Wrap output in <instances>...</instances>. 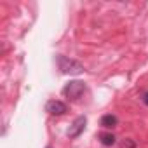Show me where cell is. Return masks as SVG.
<instances>
[{"instance_id":"6da1fadb","label":"cell","mask_w":148,"mask_h":148,"mask_svg":"<svg viewBox=\"0 0 148 148\" xmlns=\"http://www.w3.org/2000/svg\"><path fill=\"white\" fill-rule=\"evenodd\" d=\"M56 61H58V68L61 73L64 75H79V73L84 71V64L79 63L77 59H70L63 54H58L56 56Z\"/></svg>"},{"instance_id":"7a4b0ae2","label":"cell","mask_w":148,"mask_h":148,"mask_svg":"<svg viewBox=\"0 0 148 148\" xmlns=\"http://www.w3.org/2000/svg\"><path fill=\"white\" fill-rule=\"evenodd\" d=\"M84 92H86V84L82 80H70L63 87V96H66L68 99H73V101H77Z\"/></svg>"},{"instance_id":"3957f363","label":"cell","mask_w":148,"mask_h":148,"mask_svg":"<svg viewBox=\"0 0 148 148\" xmlns=\"http://www.w3.org/2000/svg\"><path fill=\"white\" fill-rule=\"evenodd\" d=\"M86 124H87V119H86L84 115L77 117L75 120L71 122V125H70V129H68L66 136H68L70 139H75V138H79V136L84 132V129H86Z\"/></svg>"},{"instance_id":"277c9868","label":"cell","mask_w":148,"mask_h":148,"mask_svg":"<svg viewBox=\"0 0 148 148\" xmlns=\"http://www.w3.org/2000/svg\"><path fill=\"white\" fill-rule=\"evenodd\" d=\"M45 112L51 113V115L61 117V115H64V113L68 112V106H66V103H63V101H59V99H51V101H47V105H45Z\"/></svg>"},{"instance_id":"5b68a950","label":"cell","mask_w":148,"mask_h":148,"mask_svg":"<svg viewBox=\"0 0 148 148\" xmlns=\"http://www.w3.org/2000/svg\"><path fill=\"white\" fill-rule=\"evenodd\" d=\"M117 124H119V119H117V115H113V113H106V115H103L101 120H99V125H101L103 129H113Z\"/></svg>"},{"instance_id":"8992f818","label":"cell","mask_w":148,"mask_h":148,"mask_svg":"<svg viewBox=\"0 0 148 148\" xmlns=\"http://www.w3.org/2000/svg\"><path fill=\"white\" fill-rule=\"evenodd\" d=\"M98 139H99V143H101L103 146H113L115 141H117V138H115L113 132H101V134L98 136Z\"/></svg>"},{"instance_id":"52a82bcc","label":"cell","mask_w":148,"mask_h":148,"mask_svg":"<svg viewBox=\"0 0 148 148\" xmlns=\"http://www.w3.org/2000/svg\"><path fill=\"white\" fill-rule=\"evenodd\" d=\"M141 101H143V103L148 106V91H145V92L141 94Z\"/></svg>"},{"instance_id":"ba28073f","label":"cell","mask_w":148,"mask_h":148,"mask_svg":"<svg viewBox=\"0 0 148 148\" xmlns=\"http://www.w3.org/2000/svg\"><path fill=\"white\" fill-rule=\"evenodd\" d=\"M124 146H129V148H134V146H136V143H134V141H125V143H124Z\"/></svg>"},{"instance_id":"9c48e42d","label":"cell","mask_w":148,"mask_h":148,"mask_svg":"<svg viewBox=\"0 0 148 148\" xmlns=\"http://www.w3.org/2000/svg\"><path fill=\"white\" fill-rule=\"evenodd\" d=\"M45 148H52V146H51V145H47V146H45Z\"/></svg>"}]
</instances>
